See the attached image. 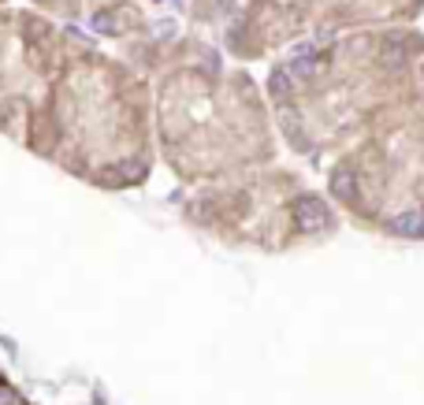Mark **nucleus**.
<instances>
[{"instance_id": "7ed1b4c3", "label": "nucleus", "mask_w": 424, "mask_h": 405, "mask_svg": "<svg viewBox=\"0 0 424 405\" xmlns=\"http://www.w3.org/2000/svg\"><path fill=\"white\" fill-rule=\"evenodd\" d=\"M331 190H335V197H354V175H350L346 168H339V171H331Z\"/></svg>"}, {"instance_id": "20e7f679", "label": "nucleus", "mask_w": 424, "mask_h": 405, "mask_svg": "<svg viewBox=\"0 0 424 405\" xmlns=\"http://www.w3.org/2000/svg\"><path fill=\"white\" fill-rule=\"evenodd\" d=\"M268 94H272L275 100H287V97H290V75H287V71H272Z\"/></svg>"}, {"instance_id": "f03ea898", "label": "nucleus", "mask_w": 424, "mask_h": 405, "mask_svg": "<svg viewBox=\"0 0 424 405\" xmlns=\"http://www.w3.org/2000/svg\"><path fill=\"white\" fill-rule=\"evenodd\" d=\"M394 234H405V238H421L424 234V212H405L391 223Z\"/></svg>"}, {"instance_id": "423d86ee", "label": "nucleus", "mask_w": 424, "mask_h": 405, "mask_svg": "<svg viewBox=\"0 0 424 405\" xmlns=\"http://www.w3.org/2000/svg\"><path fill=\"white\" fill-rule=\"evenodd\" d=\"M383 60H387V63H394V67H399V63L405 60L402 45H399V41H387V45H383Z\"/></svg>"}, {"instance_id": "f257e3e1", "label": "nucleus", "mask_w": 424, "mask_h": 405, "mask_svg": "<svg viewBox=\"0 0 424 405\" xmlns=\"http://www.w3.org/2000/svg\"><path fill=\"white\" fill-rule=\"evenodd\" d=\"M294 216H298V223L306 227V231H320V227L328 223V205L317 197H301L298 205H294Z\"/></svg>"}, {"instance_id": "39448f33", "label": "nucleus", "mask_w": 424, "mask_h": 405, "mask_svg": "<svg viewBox=\"0 0 424 405\" xmlns=\"http://www.w3.org/2000/svg\"><path fill=\"white\" fill-rule=\"evenodd\" d=\"M94 30H100V34H119L116 15H94Z\"/></svg>"}]
</instances>
